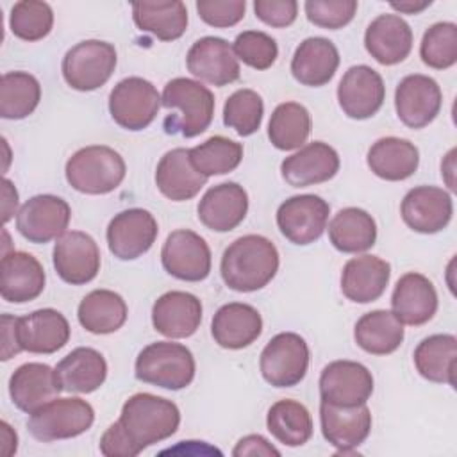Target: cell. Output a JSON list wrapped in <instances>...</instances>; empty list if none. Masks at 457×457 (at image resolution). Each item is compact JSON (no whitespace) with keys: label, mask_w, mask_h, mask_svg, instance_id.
<instances>
[{"label":"cell","mask_w":457,"mask_h":457,"mask_svg":"<svg viewBox=\"0 0 457 457\" xmlns=\"http://www.w3.org/2000/svg\"><path fill=\"white\" fill-rule=\"evenodd\" d=\"M198 220L212 232L234 230L248 212V195L237 182H221L198 202Z\"/></svg>","instance_id":"cell-23"},{"label":"cell","mask_w":457,"mask_h":457,"mask_svg":"<svg viewBox=\"0 0 457 457\" xmlns=\"http://www.w3.org/2000/svg\"><path fill=\"white\" fill-rule=\"evenodd\" d=\"M391 309L402 325L418 327L430 321L437 311L434 284L416 271L402 275L391 295Z\"/></svg>","instance_id":"cell-26"},{"label":"cell","mask_w":457,"mask_h":457,"mask_svg":"<svg viewBox=\"0 0 457 457\" xmlns=\"http://www.w3.org/2000/svg\"><path fill=\"white\" fill-rule=\"evenodd\" d=\"M11 32L23 41H39L54 27V11L46 2L21 0L11 7Z\"/></svg>","instance_id":"cell-44"},{"label":"cell","mask_w":457,"mask_h":457,"mask_svg":"<svg viewBox=\"0 0 457 457\" xmlns=\"http://www.w3.org/2000/svg\"><path fill=\"white\" fill-rule=\"evenodd\" d=\"M186 64L193 77L216 87L236 82L241 73L230 43L216 36H205L195 41L187 50Z\"/></svg>","instance_id":"cell-17"},{"label":"cell","mask_w":457,"mask_h":457,"mask_svg":"<svg viewBox=\"0 0 457 457\" xmlns=\"http://www.w3.org/2000/svg\"><path fill=\"white\" fill-rule=\"evenodd\" d=\"M100 248L96 241L82 230H66L54 245V268L57 275L71 284L91 282L100 271Z\"/></svg>","instance_id":"cell-14"},{"label":"cell","mask_w":457,"mask_h":457,"mask_svg":"<svg viewBox=\"0 0 457 457\" xmlns=\"http://www.w3.org/2000/svg\"><path fill=\"white\" fill-rule=\"evenodd\" d=\"M41 100L39 80L27 71H7L0 80V116L23 120L34 112Z\"/></svg>","instance_id":"cell-42"},{"label":"cell","mask_w":457,"mask_h":457,"mask_svg":"<svg viewBox=\"0 0 457 457\" xmlns=\"http://www.w3.org/2000/svg\"><path fill=\"white\" fill-rule=\"evenodd\" d=\"M116 62V48L111 43L86 39L64 54L61 71L70 87L77 91H93L111 79Z\"/></svg>","instance_id":"cell-7"},{"label":"cell","mask_w":457,"mask_h":457,"mask_svg":"<svg viewBox=\"0 0 457 457\" xmlns=\"http://www.w3.org/2000/svg\"><path fill=\"white\" fill-rule=\"evenodd\" d=\"M432 4V0H400V2H389V5L398 11V12H405V14H418L423 9H427Z\"/></svg>","instance_id":"cell-54"},{"label":"cell","mask_w":457,"mask_h":457,"mask_svg":"<svg viewBox=\"0 0 457 457\" xmlns=\"http://www.w3.org/2000/svg\"><path fill=\"white\" fill-rule=\"evenodd\" d=\"M330 205L318 195H296L277 209V225L286 239L295 245H311L327 228Z\"/></svg>","instance_id":"cell-11"},{"label":"cell","mask_w":457,"mask_h":457,"mask_svg":"<svg viewBox=\"0 0 457 457\" xmlns=\"http://www.w3.org/2000/svg\"><path fill=\"white\" fill-rule=\"evenodd\" d=\"M55 371L62 391L87 395L105 382L107 362L98 350L79 346L59 361Z\"/></svg>","instance_id":"cell-33"},{"label":"cell","mask_w":457,"mask_h":457,"mask_svg":"<svg viewBox=\"0 0 457 457\" xmlns=\"http://www.w3.org/2000/svg\"><path fill=\"white\" fill-rule=\"evenodd\" d=\"M259 368L262 378L273 387L300 384L309 368V346L296 332L273 336L261 352Z\"/></svg>","instance_id":"cell-8"},{"label":"cell","mask_w":457,"mask_h":457,"mask_svg":"<svg viewBox=\"0 0 457 457\" xmlns=\"http://www.w3.org/2000/svg\"><path fill=\"white\" fill-rule=\"evenodd\" d=\"M364 46L377 62L398 64L412 50V29L398 14H380L366 29Z\"/></svg>","instance_id":"cell-27"},{"label":"cell","mask_w":457,"mask_h":457,"mask_svg":"<svg viewBox=\"0 0 457 457\" xmlns=\"http://www.w3.org/2000/svg\"><path fill=\"white\" fill-rule=\"evenodd\" d=\"M457 339L452 334H434L418 343L414 350V366L418 373L436 384L455 387Z\"/></svg>","instance_id":"cell-36"},{"label":"cell","mask_w":457,"mask_h":457,"mask_svg":"<svg viewBox=\"0 0 457 457\" xmlns=\"http://www.w3.org/2000/svg\"><path fill=\"white\" fill-rule=\"evenodd\" d=\"M191 164L204 177L234 171L243 159V145L225 136H212L189 150Z\"/></svg>","instance_id":"cell-43"},{"label":"cell","mask_w":457,"mask_h":457,"mask_svg":"<svg viewBox=\"0 0 457 457\" xmlns=\"http://www.w3.org/2000/svg\"><path fill=\"white\" fill-rule=\"evenodd\" d=\"M161 95L157 87L143 77L120 80L109 95L111 118L127 130H143L157 116Z\"/></svg>","instance_id":"cell-9"},{"label":"cell","mask_w":457,"mask_h":457,"mask_svg":"<svg viewBox=\"0 0 457 457\" xmlns=\"http://www.w3.org/2000/svg\"><path fill=\"white\" fill-rule=\"evenodd\" d=\"M232 50L239 61L253 70H268L278 57L277 41L261 30H245L237 34Z\"/></svg>","instance_id":"cell-47"},{"label":"cell","mask_w":457,"mask_h":457,"mask_svg":"<svg viewBox=\"0 0 457 457\" xmlns=\"http://www.w3.org/2000/svg\"><path fill=\"white\" fill-rule=\"evenodd\" d=\"M403 325L386 309L362 314L353 328L355 343L371 355L393 353L403 341Z\"/></svg>","instance_id":"cell-39"},{"label":"cell","mask_w":457,"mask_h":457,"mask_svg":"<svg viewBox=\"0 0 457 457\" xmlns=\"http://www.w3.org/2000/svg\"><path fill=\"white\" fill-rule=\"evenodd\" d=\"M159 234L157 221L146 209L132 207L118 212L107 225V245L120 261H134L146 253Z\"/></svg>","instance_id":"cell-13"},{"label":"cell","mask_w":457,"mask_h":457,"mask_svg":"<svg viewBox=\"0 0 457 457\" xmlns=\"http://www.w3.org/2000/svg\"><path fill=\"white\" fill-rule=\"evenodd\" d=\"M391 278V266L377 255L352 257L341 273V291L355 303H370L378 300Z\"/></svg>","instance_id":"cell-29"},{"label":"cell","mask_w":457,"mask_h":457,"mask_svg":"<svg viewBox=\"0 0 457 457\" xmlns=\"http://www.w3.org/2000/svg\"><path fill=\"white\" fill-rule=\"evenodd\" d=\"M18 318L11 314H2V361H9L14 355H18L21 350L18 341V328H16Z\"/></svg>","instance_id":"cell-52"},{"label":"cell","mask_w":457,"mask_h":457,"mask_svg":"<svg viewBox=\"0 0 457 457\" xmlns=\"http://www.w3.org/2000/svg\"><path fill=\"white\" fill-rule=\"evenodd\" d=\"M180 425L179 407L152 393H136L121 407L120 420L100 437L105 457H136L145 448L171 437Z\"/></svg>","instance_id":"cell-1"},{"label":"cell","mask_w":457,"mask_h":457,"mask_svg":"<svg viewBox=\"0 0 457 457\" xmlns=\"http://www.w3.org/2000/svg\"><path fill=\"white\" fill-rule=\"evenodd\" d=\"M443 93L439 84L421 73L403 77L395 91V109L400 121L409 129H423L441 111Z\"/></svg>","instance_id":"cell-15"},{"label":"cell","mask_w":457,"mask_h":457,"mask_svg":"<svg viewBox=\"0 0 457 457\" xmlns=\"http://www.w3.org/2000/svg\"><path fill=\"white\" fill-rule=\"evenodd\" d=\"M234 457H246V455H275L278 457L280 452L262 436L250 434L237 441V445L232 450Z\"/></svg>","instance_id":"cell-51"},{"label":"cell","mask_w":457,"mask_h":457,"mask_svg":"<svg viewBox=\"0 0 457 457\" xmlns=\"http://www.w3.org/2000/svg\"><path fill=\"white\" fill-rule=\"evenodd\" d=\"M162 268L175 278L200 282L211 273V250L205 239L189 230L179 228L168 234L161 250Z\"/></svg>","instance_id":"cell-10"},{"label":"cell","mask_w":457,"mask_h":457,"mask_svg":"<svg viewBox=\"0 0 457 457\" xmlns=\"http://www.w3.org/2000/svg\"><path fill=\"white\" fill-rule=\"evenodd\" d=\"M255 16L275 29L289 27L298 14V4L295 0H255Z\"/></svg>","instance_id":"cell-50"},{"label":"cell","mask_w":457,"mask_h":457,"mask_svg":"<svg viewBox=\"0 0 457 457\" xmlns=\"http://www.w3.org/2000/svg\"><path fill=\"white\" fill-rule=\"evenodd\" d=\"M2 220L4 223H7L14 214H18V191L9 179H4L2 182Z\"/></svg>","instance_id":"cell-53"},{"label":"cell","mask_w":457,"mask_h":457,"mask_svg":"<svg viewBox=\"0 0 457 457\" xmlns=\"http://www.w3.org/2000/svg\"><path fill=\"white\" fill-rule=\"evenodd\" d=\"M386 98V86L371 66L357 64L345 71L337 86V102L352 120H368L378 112Z\"/></svg>","instance_id":"cell-18"},{"label":"cell","mask_w":457,"mask_h":457,"mask_svg":"<svg viewBox=\"0 0 457 457\" xmlns=\"http://www.w3.org/2000/svg\"><path fill=\"white\" fill-rule=\"evenodd\" d=\"M278 250L264 236L246 234L232 241L221 255V278L232 291L252 293L271 282L278 271Z\"/></svg>","instance_id":"cell-2"},{"label":"cell","mask_w":457,"mask_h":457,"mask_svg":"<svg viewBox=\"0 0 457 457\" xmlns=\"http://www.w3.org/2000/svg\"><path fill=\"white\" fill-rule=\"evenodd\" d=\"M262 332V318L259 311L248 303L230 302L221 305L211 321L214 341L227 350H241L250 346Z\"/></svg>","instance_id":"cell-30"},{"label":"cell","mask_w":457,"mask_h":457,"mask_svg":"<svg viewBox=\"0 0 457 457\" xmlns=\"http://www.w3.org/2000/svg\"><path fill=\"white\" fill-rule=\"evenodd\" d=\"M370 170L384 180H405L418 170L420 152L414 143L402 137H380L368 150Z\"/></svg>","instance_id":"cell-34"},{"label":"cell","mask_w":457,"mask_h":457,"mask_svg":"<svg viewBox=\"0 0 457 457\" xmlns=\"http://www.w3.org/2000/svg\"><path fill=\"white\" fill-rule=\"evenodd\" d=\"M202 323V302L186 291H168L152 307L154 328L170 339L193 336Z\"/></svg>","instance_id":"cell-25"},{"label":"cell","mask_w":457,"mask_h":457,"mask_svg":"<svg viewBox=\"0 0 457 457\" xmlns=\"http://www.w3.org/2000/svg\"><path fill=\"white\" fill-rule=\"evenodd\" d=\"M339 171L337 152L323 141L303 145L280 164L282 179L293 187H307L330 180Z\"/></svg>","instance_id":"cell-21"},{"label":"cell","mask_w":457,"mask_h":457,"mask_svg":"<svg viewBox=\"0 0 457 457\" xmlns=\"http://www.w3.org/2000/svg\"><path fill=\"white\" fill-rule=\"evenodd\" d=\"M328 239L343 253L366 252L377 241V223L368 211L345 207L330 220Z\"/></svg>","instance_id":"cell-35"},{"label":"cell","mask_w":457,"mask_h":457,"mask_svg":"<svg viewBox=\"0 0 457 457\" xmlns=\"http://www.w3.org/2000/svg\"><path fill=\"white\" fill-rule=\"evenodd\" d=\"M196 364L191 350L180 343L157 341L145 346L134 366L136 378L162 389L179 391L195 378Z\"/></svg>","instance_id":"cell-5"},{"label":"cell","mask_w":457,"mask_h":457,"mask_svg":"<svg viewBox=\"0 0 457 457\" xmlns=\"http://www.w3.org/2000/svg\"><path fill=\"white\" fill-rule=\"evenodd\" d=\"M320 423L323 437L337 448V453H353L371 432V412L366 403L361 405H334L320 403Z\"/></svg>","instance_id":"cell-19"},{"label":"cell","mask_w":457,"mask_h":457,"mask_svg":"<svg viewBox=\"0 0 457 457\" xmlns=\"http://www.w3.org/2000/svg\"><path fill=\"white\" fill-rule=\"evenodd\" d=\"M339 66V52L327 37L303 39L291 59V73L296 82L309 87H320L332 80Z\"/></svg>","instance_id":"cell-31"},{"label":"cell","mask_w":457,"mask_h":457,"mask_svg":"<svg viewBox=\"0 0 457 457\" xmlns=\"http://www.w3.org/2000/svg\"><path fill=\"white\" fill-rule=\"evenodd\" d=\"M303 9H305L307 20L316 27L337 30L353 20L357 12V2L355 0H307L303 4Z\"/></svg>","instance_id":"cell-48"},{"label":"cell","mask_w":457,"mask_h":457,"mask_svg":"<svg viewBox=\"0 0 457 457\" xmlns=\"http://www.w3.org/2000/svg\"><path fill=\"white\" fill-rule=\"evenodd\" d=\"M62 391L55 368L43 362H27L14 370L9 378V395L12 403L32 414Z\"/></svg>","instance_id":"cell-24"},{"label":"cell","mask_w":457,"mask_h":457,"mask_svg":"<svg viewBox=\"0 0 457 457\" xmlns=\"http://www.w3.org/2000/svg\"><path fill=\"white\" fill-rule=\"evenodd\" d=\"M70 220L71 209L66 200L55 195H36L20 207L16 228L27 241L45 245L62 236Z\"/></svg>","instance_id":"cell-12"},{"label":"cell","mask_w":457,"mask_h":457,"mask_svg":"<svg viewBox=\"0 0 457 457\" xmlns=\"http://www.w3.org/2000/svg\"><path fill=\"white\" fill-rule=\"evenodd\" d=\"M132 20L143 32L161 41L179 39L187 29V9L182 2H134Z\"/></svg>","instance_id":"cell-37"},{"label":"cell","mask_w":457,"mask_h":457,"mask_svg":"<svg viewBox=\"0 0 457 457\" xmlns=\"http://www.w3.org/2000/svg\"><path fill=\"white\" fill-rule=\"evenodd\" d=\"M311 114L298 102H284L275 107L268 123V137L278 150L302 148L311 134Z\"/></svg>","instance_id":"cell-41"},{"label":"cell","mask_w":457,"mask_h":457,"mask_svg":"<svg viewBox=\"0 0 457 457\" xmlns=\"http://www.w3.org/2000/svg\"><path fill=\"white\" fill-rule=\"evenodd\" d=\"M214 95L200 80L177 77L162 91L161 107L175 112L164 118L166 134H182L195 137L205 132L214 116Z\"/></svg>","instance_id":"cell-3"},{"label":"cell","mask_w":457,"mask_h":457,"mask_svg":"<svg viewBox=\"0 0 457 457\" xmlns=\"http://www.w3.org/2000/svg\"><path fill=\"white\" fill-rule=\"evenodd\" d=\"M45 270L27 252H5L0 262V295L5 302L25 303L36 300L45 289Z\"/></svg>","instance_id":"cell-22"},{"label":"cell","mask_w":457,"mask_h":457,"mask_svg":"<svg viewBox=\"0 0 457 457\" xmlns=\"http://www.w3.org/2000/svg\"><path fill=\"white\" fill-rule=\"evenodd\" d=\"M400 214L403 223L420 234H436L452 220V195L437 186H418L407 191L402 200Z\"/></svg>","instance_id":"cell-20"},{"label":"cell","mask_w":457,"mask_h":457,"mask_svg":"<svg viewBox=\"0 0 457 457\" xmlns=\"http://www.w3.org/2000/svg\"><path fill=\"white\" fill-rule=\"evenodd\" d=\"M196 11L202 21L211 27L227 29L234 27L245 18L246 2L245 0H198Z\"/></svg>","instance_id":"cell-49"},{"label":"cell","mask_w":457,"mask_h":457,"mask_svg":"<svg viewBox=\"0 0 457 457\" xmlns=\"http://www.w3.org/2000/svg\"><path fill=\"white\" fill-rule=\"evenodd\" d=\"M68 184L84 195H107L125 179L123 157L111 146L91 145L77 150L64 168Z\"/></svg>","instance_id":"cell-4"},{"label":"cell","mask_w":457,"mask_h":457,"mask_svg":"<svg viewBox=\"0 0 457 457\" xmlns=\"http://www.w3.org/2000/svg\"><path fill=\"white\" fill-rule=\"evenodd\" d=\"M18 341L21 350L30 353H55L70 341V323L55 309H37L18 318Z\"/></svg>","instance_id":"cell-28"},{"label":"cell","mask_w":457,"mask_h":457,"mask_svg":"<svg viewBox=\"0 0 457 457\" xmlns=\"http://www.w3.org/2000/svg\"><path fill=\"white\" fill-rule=\"evenodd\" d=\"M264 116V104L253 89L234 91L223 105V123L236 134L246 137L259 130Z\"/></svg>","instance_id":"cell-45"},{"label":"cell","mask_w":457,"mask_h":457,"mask_svg":"<svg viewBox=\"0 0 457 457\" xmlns=\"http://www.w3.org/2000/svg\"><path fill=\"white\" fill-rule=\"evenodd\" d=\"M373 393L371 371L355 361H332L320 375V396L334 405H361Z\"/></svg>","instance_id":"cell-16"},{"label":"cell","mask_w":457,"mask_h":457,"mask_svg":"<svg viewBox=\"0 0 457 457\" xmlns=\"http://www.w3.org/2000/svg\"><path fill=\"white\" fill-rule=\"evenodd\" d=\"M270 434L286 446H302L312 436V418L307 407L296 400H278L266 414Z\"/></svg>","instance_id":"cell-40"},{"label":"cell","mask_w":457,"mask_h":457,"mask_svg":"<svg viewBox=\"0 0 457 457\" xmlns=\"http://www.w3.org/2000/svg\"><path fill=\"white\" fill-rule=\"evenodd\" d=\"M420 57L428 68H452L457 62V25L452 21L430 25L421 37Z\"/></svg>","instance_id":"cell-46"},{"label":"cell","mask_w":457,"mask_h":457,"mask_svg":"<svg viewBox=\"0 0 457 457\" xmlns=\"http://www.w3.org/2000/svg\"><path fill=\"white\" fill-rule=\"evenodd\" d=\"M207 177L198 173L189 159L187 148L166 152L155 170L157 189L171 202H186L200 193Z\"/></svg>","instance_id":"cell-32"},{"label":"cell","mask_w":457,"mask_h":457,"mask_svg":"<svg viewBox=\"0 0 457 457\" xmlns=\"http://www.w3.org/2000/svg\"><path fill=\"white\" fill-rule=\"evenodd\" d=\"M93 421L95 409L89 402L77 396L54 398L30 414L27 428L34 439L52 443L84 434L91 428Z\"/></svg>","instance_id":"cell-6"},{"label":"cell","mask_w":457,"mask_h":457,"mask_svg":"<svg viewBox=\"0 0 457 457\" xmlns=\"http://www.w3.org/2000/svg\"><path fill=\"white\" fill-rule=\"evenodd\" d=\"M125 300L111 289H95L87 293L77 309L79 323L91 334H112L127 321Z\"/></svg>","instance_id":"cell-38"},{"label":"cell","mask_w":457,"mask_h":457,"mask_svg":"<svg viewBox=\"0 0 457 457\" xmlns=\"http://www.w3.org/2000/svg\"><path fill=\"white\" fill-rule=\"evenodd\" d=\"M18 448V436L9 427L7 421H2V452L4 455H12Z\"/></svg>","instance_id":"cell-55"}]
</instances>
